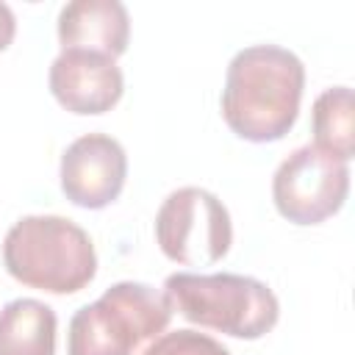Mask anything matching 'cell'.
<instances>
[{
  "label": "cell",
  "mask_w": 355,
  "mask_h": 355,
  "mask_svg": "<svg viewBox=\"0 0 355 355\" xmlns=\"http://www.w3.org/2000/svg\"><path fill=\"white\" fill-rule=\"evenodd\" d=\"M47 80L58 105L78 116L111 111L125 92V78L116 61L83 50H61L50 64Z\"/></svg>",
  "instance_id": "obj_8"
},
{
  "label": "cell",
  "mask_w": 355,
  "mask_h": 355,
  "mask_svg": "<svg viewBox=\"0 0 355 355\" xmlns=\"http://www.w3.org/2000/svg\"><path fill=\"white\" fill-rule=\"evenodd\" d=\"M349 194V166L313 144H302L280 161L272 178V200L291 225H322L341 211Z\"/></svg>",
  "instance_id": "obj_6"
},
{
  "label": "cell",
  "mask_w": 355,
  "mask_h": 355,
  "mask_svg": "<svg viewBox=\"0 0 355 355\" xmlns=\"http://www.w3.org/2000/svg\"><path fill=\"white\" fill-rule=\"evenodd\" d=\"M6 272L36 291L75 294L97 275V252L89 233L67 216H22L3 239Z\"/></svg>",
  "instance_id": "obj_2"
},
{
  "label": "cell",
  "mask_w": 355,
  "mask_h": 355,
  "mask_svg": "<svg viewBox=\"0 0 355 355\" xmlns=\"http://www.w3.org/2000/svg\"><path fill=\"white\" fill-rule=\"evenodd\" d=\"M155 241L180 266H211L233 244V225L225 202L200 186L175 189L155 214Z\"/></svg>",
  "instance_id": "obj_5"
},
{
  "label": "cell",
  "mask_w": 355,
  "mask_h": 355,
  "mask_svg": "<svg viewBox=\"0 0 355 355\" xmlns=\"http://www.w3.org/2000/svg\"><path fill=\"white\" fill-rule=\"evenodd\" d=\"M130 17L119 0H72L58 11L61 50L119 58L128 50Z\"/></svg>",
  "instance_id": "obj_9"
},
{
  "label": "cell",
  "mask_w": 355,
  "mask_h": 355,
  "mask_svg": "<svg viewBox=\"0 0 355 355\" xmlns=\"http://www.w3.org/2000/svg\"><path fill=\"white\" fill-rule=\"evenodd\" d=\"M172 313L164 291L147 283L119 280L72 313L67 355H133L139 344L166 330Z\"/></svg>",
  "instance_id": "obj_4"
},
{
  "label": "cell",
  "mask_w": 355,
  "mask_h": 355,
  "mask_svg": "<svg viewBox=\"0 0 355 355\" xmlns=\"http://www.w3.org/2000/svg\"><path fill=\"white\" fill-rule=\"evenodd\" d=\"M55 311L33 297L0 308V355H55Z\"/></svg>",
  "instance_id": "obj_10"
},
{
  "label": "cell",
  "mask_w": 355,
  "mask_h": 355,
  "mask_svg": "<svg viewBox=\"0 0 355 355\" xmlns=\"http://www.w3.org/2000/svg\"><path fill=\"white\" fill-rule=\"evenodd\" d=\"M164 294L186 322L244 341L263 338L280 319L275 291L250 275L175 272L164 280Z\"/></svg>",
  "instance_id": "obj_3"
},
{
  "label": "cell",
  "mask_w": 355,
  "mask_h": 355,
  "mask_svg": "<svg viewBox=\"0 0 355 355\" xmlns=\"http://www.w3.org/2000/svg\"><path fill=\"white\" fill-rule=\"evenodd\" d=\"M61 191L78 208H105L111 205L128 178L125 147L108 133L78 136L61 155Z\"/></svg>",
  "instance_id": "obj_7"
},
{
  "label": "cell",
  "mask_w": 355,
  "mask_h": 355,
  "mask_svg": "<svg viewBox=\"0 0 355 355\" xmlns=\"http://www.w3.org/2000/svg\"><path fill=\"white\" fill-rule=\"evenodd\" d=\"M141 355H230V349L208 333L183 327V330L161 333L158 338L150 341V347Z\"/></svg>",
  "instance_id": "obj_12"
},
{
  "label": "cell",
  "mask_w": 355,
  "mask_h": 355,
  "mask_svg": "<svg viewBox=\"0 0 355 355\" xmlns=\"http://www.w3.org/2000/svg\"><path fill=\"white\" fill-rule=\"evenodd\" d=\"M305 89L302 61L280 44H250L239 50L225 72L222 119L247 141L283 139L300 114Z\"/></svg>",
  "instance_id": "obj_1"
},
{
  "label": "cell",
  "mask_w": 355,
  "mask_h": 355,
  "mask_svg": "<svg viewBox=\"0 0 355 355\" xmlns=\"http://www.w3.org/2000/svg\"><path fill=\"white\" fill-rule=\"evenodd\" d=\"M313 147L349 164L355 155V100L349 86H330L313 100Z\"/></svg>",
  "instance_id": "obj_11"
},
{
  "label": "cell",
  "mask_w": 355,
  "mask_h": 355,
  "mask_svg": "<svg viewBox=\"0 0 355 355\" xmlns=\"http://www.w3.org/2000/svg\"><path fill=\"white\" fill-rule=\"evenodd\" d=\"M14 36H17V19H14V11H11L6 3H0V53L8 50V44L14 42Z\"/></svg>",
  "instance_id": "obj_13"
}]
</instances>
